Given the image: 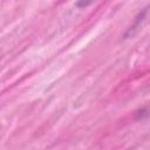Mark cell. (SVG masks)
<instances>
[{
  "mask_svg": "<svg viewBox=\"0 0 150 150\" xmlns=\"http://www.w3.org/2000/svg\"><path fill=\"white\" fill-rule=\"evenodd\" d=\"M76 5L77 6H87V5H90V2H77Z\"/></svg>",
  "mask_w": 150,
  "mask_h": 150,
  "instance_id": "obj_1",
  "label": "cell"
}]
</instances>
